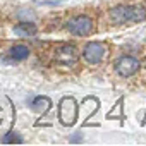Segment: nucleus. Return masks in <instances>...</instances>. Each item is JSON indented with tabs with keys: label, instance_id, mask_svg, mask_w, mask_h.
Returning <instances> with one entry per match:
<instances>
[{
	"label": "nucleus",
	"instance_id": "3",
	"mask_svg": "<svg viewBox=\"0 0 146 146\" xmlns=\"http://www.w3.org/2000/svg\"><path fill=\"white\" fill-rule=\"evenodd\" d=\"M67 31L74 36H86L93 31V21L88 16H76L67 23Z\"/></svg>",
	"mask_w": 146,
	"mask_h": 146
},
{
	"label": "nucleus",
	"instance_id": "5",
	"mask_svg": "<svg viewBox=\"0 0 146 146\" xmlns=\"http://www.w3.org/2000/svg\"><path fill=\"white\" fill-rule=\"evenodd\" d=\"M107 48L102 41H91L84 46V52H83V57L88 64H100L103 55H105Z\"/></svg>",
	"mask_w": 146,
	"mask_h": 146
},
{
	"label": "nucleus",
	"instance_id": "2",
	"mask_svg": "<svg viewBox=\"0 0 146 146\" xmlns=\"http://www.w3.org/2000/svg\"><path fill=\"white\" fill-rule=\"evenodd\" d=\"M58 119L64 125H72L78 119V105L74 102V98L65 96L60 100L58 105Z\"/></svg>",
	"mask_w": 146,
	"mask_h": 146
},
{
	"label": "nucleus",
	"instance_id": "9",
	"mask_svg": "<svg viewBox=\"0 0 146 146\" xmlns=\"http://www.w3.org/2000/svg\"><path fill=\"white\" fill-rule=\"evenodd\" d=\"M50 105H52V102H50L46 96H38V98H35V100H33L31 108H33L36 113H45V112L50 108Z\"/></svg>",
	"mask_w": 146,
	"mask_h": 146
},
{
	"label": "nucleus",
	"instance_id": "4",
	"mask_svg": "<svg viewBox=\"0 0 146 146\" xmlns=\"http://www.w3.org/2000/svg\"><path fill=\"white\" fill-rule=\"evenodd\" d=\"M137 69H139V60L131 55H124L115 62V70L122 78H131Z\"/></svg>",
	"mask_w": 146,
	"mask_h": 146
},
{
	"label": "nucleus",
	"instance_id": "10",
	"mask_svg": "<svg viewBox=\"0 0 146 146\" xmlns=\"http://www.w3.org/2000/svg\"><path fill=\"white\" fill-rule=\"evenodd\" d=\"M4 143H24V139H23V136H19L17 132H7L5 136H4V139H2Z\"/></svg>",
	"mask_w": 146,
	"mask_h": 146
},
{
	"label": "nucleus",
	"instance_id": "8",
	"mask_svg": "<svg viewBox=\"0 0 146 146\" xmlns=\"http://www.w3.org/2000/svg\"><path fill=\"white\" fill-rule=\"evenodd\" d=\"M29 53H31L29 46H26V45H14L11 48V52H9L12 60H26L29 57Z\"/></svg>",
	"mask_w": 146,
	"mask_h": 146
},
{
	"label": "nucleus",
	"instance_id": "1",
	"mask_svg": "<svg viewBox=\"0 0 146 146\" xmlns=\"http://www.w3.org/2000/svg\"><path fill=\"white\" fill-rule=\"evenodd\" d=\"M110 19L115 24L141 23L146 19V9H143L141 5H119L110 11Z\"/></svg>",
	"mask_w": 146,
	"mask_h": 146
},
{
	"label": "nucleus",
	"instance_id": "6",
	"mask_svg": "<svg viewBox=\"0 0 146 146\" xmlns=\"http://www.w3.org/2000/svg\"><path fill=\"white\" fill-rule=\"evenodd\" d=\"M55 60L65 65H72L78 60V50L72 45H60L58 48H55Z\"/></svg>",
	"mask_w": 146,
	"mask_h": 146
},
{
	"label": "nucleus",
	"instance_id": "11",
	"mask_svg": "<svg viewBox=\"0 0 146 146\" xmlns=\"http://www.w3.org/2000/svg\"><path fill=\"white\" fill-rule=\"evenodd\" d=\"M2 115H4V112H2V108H0V122H2Z\"/></svg>",
	"mask_w": 146,
	"mask_h": 146
},
{
	"label": "nucleus",
	"instance_id": "7",
	"mask_svg": "<svg viewBox=\"0 0 146 146\" xmlns=\"http://www.w3.org/2000/svg\"><path fill=\"white\" fill-rule=\"evenodd\" d=\"M14 33L21 38H28V36H35L36 35V26L29 21H21L19 24L14 26Z\"/></svg>",
	"mask_w": 146,
	"mask_h": 146
}]
</instances>
